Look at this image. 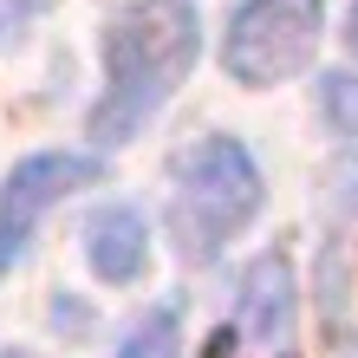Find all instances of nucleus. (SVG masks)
Returning <instances> with one entry per match:
<instances>
[{
    "label": "nucleus",
    "instance_id": "1",
    "mask_svg": "<svg viewBox=\"0 0 358 358\" xmlns=\"http://www.w3.org/2000/svg\"><path fill=\"white\" fill-rule=\"evenodd\" d=\"M202 52L196 0H137L104 33V98L92 104V143H131Z\"/></svg>",
    "mask_w": 358,
    "mask_h": 358
},
{
    "label": "nucleus",
    "instance_id": "2",
    "mask_svg": "<svg viewBox=\"0 0 358 358\" xmlns=\"http://www.w3.org/2000/svg\"><path fill=\"white\" fill-rule=\"evenodd\" d=\"M261 208V170L235 137H202L170 163V241L182 261H215Z\"/></svg>",
    "mask_w": 358,
    "mask_h": 358
},
{
    "label": "nucleus",
    "instance_id": "3",
    "mask_svg": "<svg viewBox=\"0 0 358 358\" xmlns=\"http://www.w3.org/2000/svg\"><path fill=\"white\" fill-rule=\"evenodd\" d=\"M320 27H326V0H241L222 39V66L241 85H280L313 59Z\"/></svg>",
    "mask_w": 358,
    "mask_h": 358
},
{
    "label": "nucleus",
    "instance_id": "4",
    "mask_svg": "<svg viewBox=\"0 0 358 358\" xmlns=\"http://www.w3.org/2000/svg\"><path fill=\"white\" fill-rule=\"evenodd\" d=\"M85 182H98V157H78V150H39L27 163H13L7 189H0V273L27 255L33 222Z\"/></svg>",
    "mask_w": 358,
    "mask_h": 358
},
{
    "label": "nucleus",
    "instance_id": "5",
    "mask_svg": "<svg viewBox=\"0 0 358 358\" xmlns=\"http://www.w3.org/2000/svg\"><path fill=\"white\" fill-rule=\"evenodd\" d=\"M85 261H92L98 280H111V287H124V280L143 273V261H150V235H143V215H137L131 202H104L98 215L85 222Z\"/></svg>",
    "mask_w": 358,
    "mask_h": 358
},
{
    "label": "nucleus",
    "instance_id": "6",
    "mask_svg": "<svg viewBox=\"0 0 358 358\" xmlns=\"http://www.w3.org/2000/svg\"><path fill=\"white\" fill-rule=\"evenodd\" d=\"M241 326L255 345H287L293 339V267L280 255H261L241 280Z\"/></svg>",
    "mask_w": 358,
    "mask_h": 358
},
{
    "label": "nucleus",
    "instance_id": "7",
    "mask_svg": "<svg viewBox=\"0 0 358 358\" xmlns=\"http://www.w3.org/2000/svg\"><path fill=\"white\" fill-rule=\"evenodd\" d=\"M117 358H176V306H163V313H150L131 339L117 345Z\"/></svg>",
    "mask_w": 358,
    "mask_h": 358
},
{
    "label": "nucleus",
    "instance_id": "8",
    "mask_svg": "<svg viewBox=\"0 0 358 358\" xmlns=\"http://www.w3.org/2000/svg\"><path fill=\"white\" fill-rule=\"evenodd\" d=\"M320 111H326V124H332L339 137H358V78H352V72H326Z\"/></svg>",
    "mask_w": 358,
    "mask_h": 358
},
{
    "label": "nucleus",
    "instance_id": "9",
    "mask_svg": "<svg viewBox=\"0 0 358 358\" xmlns=\"http://www.w3.org/2000/svg\"><path fill=\"white\" fill-rule=\"evenodd\" d=\"M46 7H52V0H0V46H13V39L27 33Z\"/></svg>",
    "mask_w": 358,
    "mask_h": 358
},
{
    "label": "nucleus",
    "instance_id": "10",
    "mask_svg": "<svg viewBox=\"0 0 358 358\" xmlns=\"http://www.w3.org/2000/svg\"><path fill=\"white\" fill-rule=\"evenodd\" d=\"M345 39H352V52H358V7H352V33H345Z\"/></svg>",
    "mask_w": 358,
    "mask_h": 358
},
{
    "label": "nucleus",
    "instance_id": "11",
    "mask_svg": "<svg viewBox=\"0 0 358 358\" xmlns=\"http://www.w3.org/2000/svg\"><path fill=\"white\" fill-rule=\"evenodd\" d=\"M7 358H20V352H7Z\"/></svg>",
    "mask_w": 358,
    "mask_h": 358
}]
</instances>
